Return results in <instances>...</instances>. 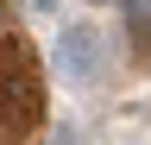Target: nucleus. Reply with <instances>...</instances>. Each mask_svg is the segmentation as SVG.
<instances>
[{
	"mask_svg": "<svg viewBox=\"0 0 151 145\" xmlns=\"http://www.w3.org/2000/svg\"><path fill=\"white\" fill-rule=\"evenodd\" d=\"M38 120V69H32V50L0 38V145L25 139V126Z\"/></svg>",
	"mask_w": 151,
	"mask_h": 145,
	"instance_id": "nucleus-1",
	"label": "nucleus"
},
{
	"mask_svg": "<svg viewBox=\"0 0 151 145\" xmlns=\"http://www.w3.org/2000/svg\"><path fill=\"white\" fill-rule=\"evenodd\" d=\"M107 63V44H101V25L94 19H69L57 32V76L63 82H94Z\"/></svg>",
	"mask_w": 151,
	"mask_h": 145,
	"instance_id": "nucleus-2",
	"label": "nucleus"
},
{
	"mask_svg": "<svg viewBox=\"0 0 151 145\" xmlns=\"http://www.w3.org/2000/svg\"><path fill=\"white\" fill-rule=\"evenodd\" d=\"M120 6H126V19H132V25L151 38V0H120Z\"/></svg>",
	"mask_w": 151,
	"mask_h": 145,
	"instance_id": "nucleus-3",
	"label": "nucleus"
},
{
	"mask_svg": "<svg viewBox=\"0 0 151 145\" xmlns=\"http://www.w3.org/2000/svg\"><path fill=\"white\" fill-rule=\"evenodd\" d=\"M50 145H82V126H50Z\"/></svg>",
	"mask_w": 151,
	"mask_h": 145,
	"instance_id": "nucleus-4",
	"label": "nucleus"
},
{
	"mask_svg": "<svg viewBox=\"0 0 151 145\" xmlns=\"http://www.w3.org/2000/svg\"><path fill=\"white\" fill-rule=\"evenodd\" d=\"M32 13H57V0H32Z\"/></svg>",
	"mask_w": 151,
	"mask_h": 145,
	"instance_id": "nucleus-5",
	"label": "nucleus"
},
{
	"mask_svg": "<svg viewBox=\"0 0 151 145\" xmlns=\"http://www.w3.org/2000/svg\"><path fill=\"white\" fill-rule=\"evenodd\" d=\"M94 6H107V0H94Z\"/></svg>",
	"mask_w": 151,
	"mask_h": 145,
	"instance_id": "nucleus-6",
	"label": "nucleus"
}]
</instances>
